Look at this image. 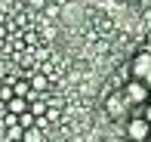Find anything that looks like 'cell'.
<instances>
[{
  "label": "cell",
  "instance_id": "8",
  "mask_svg": "<svg viewBox=\"0 0 151 142\" xmlns=\"http://www.w3.org/2000/svg\"><path fill=\"white\" fill-rule=\"evenodd\" d=\"M28 93H31V84H28V80H19V84L12 86V96H22V99H28Z\"/></svg>",
  "mask_w": 151,
  "mask_h": 142
},
{
  "label": "cell",
  "instance_id": "2",
  "mask_svg": "<svg viewBox=\"0 0 151 142\" xmlns=\"http://www.w3.org/2000/svg\"><path fill=\"white\" fill-rule=\"evenodd\" d=\"M133 80H142L151 90V53H139L133 59Z\"/></svg>",
  "mask_w": 151,
  "mask_h": 142
},
{
  "label": "cell",
  "instance_id": "11",
  "mask_svg": "<svg viewBox=\"0 0 151 142\" xmlns=\"http://www.w3.org/2000/svg\"><path fill=\"white\" fill-rule=\"evenodd\" d=\"M12 99V86H0V102H9Z\"/></svg>",
  "mask_w": 151,
  "mask_h": 142
},
{
  "label": "cell",
  "instance_id": "6",
  "mask_svg": "<svg viewBox=\"0 0 151 142\" xmlns=\"http://www.w3.org/2000/svg\"><path fill=\"white\" fill-rule=\"evenodd\" d=\"M28 84H31L34 93H46V90H50V77H46V74H34Z\"/></svg>",
  "mask_w": 151,
  "mask_h": 142
},
{
  "label": "cell",
  "instance_id": "12",
  "mask_svg": "<svg viewBox=\"0 0 151 142\" xmlns=\"http://www.w3.org/2000/svg\"><path fill=\"white\" fill-rule=\"evenodd\" d=\"M3 114H6V102H0V120H3Z\"/></svg>",
  "mask_w": 151,
  "mask_h": 142
},
{
  "label": "cell",
  "instance_id": "3",
  "mask_svg": "<svg viewBox=\"0 0 151 142\" xmlns=\"http://www.w3.org/2000/svg\"><path fill=\"white\" fill-rule=\"evenodd\" d=\"M148 136H151V124L142 117V114H136V117L127 124V139H133V142H145Z\"/></svg>",
  "mask_w": 151,
  "mask_h": 142
},
{
  "label": "cell",
  "instance_id": "7",
  "mask_svg": "<svg viewBox=\"0 0 151 142\" xmlns=\"http://www.w3.org/2000/svg\"><path fill=\"white\" fill-rule=\"evenodd\" d=\"M50 136H43V130H37V127H31V130L22 133V142H46Z\"/></svg>",
  "mask_w": 151,
  "mask_h": 142
},
{
  "label": "cell",
  "instance_id": "4",
  "mask_svg": "<svg viewBox=\"0 0 151 142\" xmlns=\"http://www.w3.org/2000/svg\"><path fill=\"white\" fill-rule=\"evenodd\" d=\"M127 108H129V105H127V99H123V93H120V90H114L111 96L105 99V114H111L114 120L123 117V114H127Z\"/></svg>",
  "mask_w": 151,
  "mask_h": 142
},
{
  "label": "cell",
  "instance_id": "14",
  "mask_svg": "<svg viewBox=\"0 0 151 142\" xmlns=\"http://www.w3.org/2000/svg\"><path fill=\"white\" fill-rule=\"evenodd\" d=\"M50 142H62V139H50Z\"/></svg>",
  "mask_w": 151,
  "mask_h": 142
},
{
  "label": "cell",
  "instance_id": "15",
  "mask_svg": "<svg viewBox=\"0 0 151 142\" xmlns=\"http://www.w3.org/2000/svg\"><path fill=\"white\" fill-rule=\"evenodd\" d=\"M123 142H133V139H123Z\"/></svg>",
  "mask_w": 151,
  "mask_h": 142
},
{
  "label": "cell",
  "instance_id": "13",
  "mask_svg": "<svg viewBox=\"0 0 151 142\" xmlns=\"http://www.w3.org/2000/svg\"><path fill=\"white\" fill-rule=\"evenodd\" d=\"M148 111H151V96H148Z\"/></svg>",
  "mask_w": 151,
  "mask_h": 142
},
{
  "label": "cell",
  "instance_id": "1",
  "mask_svg": "<svg viewBox=\"0 0 151 142\" xmlns=\"http://www.w3.org/2000/svg\"><path fill=\"white\" fill-rule=\"evenodd\" d=\"M120 93H123V99H127V105H148V96H151V90L142 80H129Z\"/></svg>",
  "mask_w": 151,
  "mask_h": 142
},
{
  "label": "cell",
  "instance_id": "5",
  "mask_svg": "<svg viewBox=\"0 0 151 142\" xmlns=\"http://www.w3.org/2000/svg\"><path fill=\"white\" fill-rule=\"evenodd\" d=\"M25 111H28V99L12 96L9 102H6V114H16V117H19V114H25Z\"/></svg>",
  "mask_w": 151,
  "mask_h": 142
},
{
  "label": "cell",
  "instance_id": "16",
  "mask_svg": "<svg viewBox=\"0 0 151 142\" xmlns=\"http://www.w3.org/2000/svg\"><path fill=\"white\" fill-rule=\"evenodd\" d=\"M16 142H22V139H16Z\"/></svg>",
  "mask_w": 151,
  "mask_h": 142
},
{
  "label": "cell",
  "instance_id": "17",
  "mask_svg": "<svg viewBox=\"0 0 151 142\" xmlns=\"http://www.w3.org/2000/svg\"><path fill=\"white\" fill-rule=\"evenodd\" d=\"M145 142H151V139H145Z\"/></svg>",
  "mask_w": 151,
  "mask_h": 142
},
{
  "label": "cell",
  "instance_id": "18",
  "mask_svg": "<svg viewBox=\"0 0 151 142\" xmlns=\"http://www.w3.org/2000/svg\"><path fill=\"white\" fill-rule=\"evenodd\" d=\"M148 139H151V136H148Z\"/></svg>",
  "mask_w": 151,
  "mask_h": 142
},
{
  "label": "cell",
  "instance_id": "9",
  "mask_svg": "<svg viewBox=\"0 0 151 142\" xmlns=\"http://www.w3.org/2000/svg\"><path fill=\"white\" fill-rule=\"evenodd\" d=\"M22 133H25L22 127H6V133H3L6 139H3V142H16V139H22Z\"/></svg>",
  "mask_w": 151,
  "mask_h": 142
},
{
  "label": "cell",
  "instance_id": "10",
  "mask_svg": "<svg viewBox=\"0 0 151 142\" xmlns=\"http://www.w3.org/2000/svg\"><path fill=\"white\" fill-rule=\"evenodd\" d=\"M34 120H37V117H34L31 111H25V114H19V127H22V130H31V127H34Z\"/></svg>",
  "mask_w": 151,
  "mask_h": 142
}]
</instances>
